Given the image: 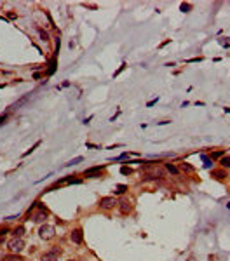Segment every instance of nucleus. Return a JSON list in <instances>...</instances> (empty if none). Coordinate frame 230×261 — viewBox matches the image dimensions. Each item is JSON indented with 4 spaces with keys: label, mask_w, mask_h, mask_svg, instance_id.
<instances>
[{
    "label": "nucleus",
    "mask_w": 230,
    "mask_h": 261,
    "mask_svg": "<svg viewBox=\"0 0 230 261\" xmlns=\"http://www.w3.org/2000/svg\"><path fill=\"white\" fill-rule=\"evenodd\" d=\"M7 245H9V251H11V252H16V254L25 249V242H23L19 237H14L12 240H9V244Z\"/></svg>",
    "instance_id": "obj_1"
},
{
    "label": "nucleus",
    "mask_w": 230,
    "mask_h": 261,
    "mask_svg": "<svg viewBox=\"0 0 230 261\" xmlns=\"http://www.w3.org/2000/svg\"><path fill=\"white\" fill-rule=\"evenodd\" d=\"M115 205H119V200L115 197H103L101 200H99V207L105 209V211H110V209H113Z\"/></svg>",
    "instance_id": "obj_2"
},
{
    "label": "nucleus",
    "mask_w": 230,
    "mask_h": 261,
    "mask_svg": "<svg viewBox=\"0 0 230 261\" xmlns=\"http://www.w3.org/2000/svg\"><path fill=\"white\" fill-rule=\"evenodd\" d=\"M38 235H40V239H44V240H51L54 237V226H51V225H42L40 230H38Z\"/></svg>",
    "instance_id": "obj_3"
},
{
    "label": "nucleus",
    "mask_w": 230,
    "mask_h": 261,
    "mask_svg": "<svg viewBox=\"0 0 230 261\" xmlns=\"http://www.w3.org/2000/svg\"><path fill=\"white\" fill-rule=\"evenodd\" d=\"M119 211H120V214H124V216L131 214L133 213V202H129V200H120V202H119Z\"/></svg>",
    "instance_id": "obj_4"
},
{
    "label": "nucleus",
    "mask_w": 230,
    "mask_h": 261,
    "mask_svg": "<svg viewBox=\"0 0 230 261\" xmlns=\"http://www.w3.org/2000/svg\"><path fill=\"white\" fill-rule=\"evenodd\" d=\"M38 205H40V211H38V213L33 216V221H35V223H44V221L47 219L49 213H47V209L44 207L42 204H38Z\"/></svg>",
    "instance_id": "obj_5"
},
{
    "label": "nucleus",
    "mask_w": 230,
    "mask_h": 261,
    "mask_svg": "<svg viewBox=\"0 0 230 261\" xmlns=\"http://www.w3.org/2000/svg\"><path fill=\"white\" fill-rule=\"evenodd\" d=\"M70 240L73 242V244H82V240H84V233H82V228H75L72 233H70Z\"/></svg>",
    "instance_id": "obj_6"
},
{
    "label": "nucleus",
    "mask_w": 230,
    "mask_h": 261,
    "mask_svg": "<svg viewBox=\"0 0 230 261\" xmlns=\"http://www.w3.org/2000/svg\"><path fill=\"white\" fill-rule=\"evenodd\" d=\"M59 259V254L58 252H53V251H49L45 254L42 256V261H58Z\"/></svg>",
    "instance_id": "obj_7"
},
{
    "label": "nucleus",
    "mask_w": 230,
    "mask_h": 261,
    "mask_svg": "<svg viewBox=\"0 0 230 261\" xmlns=\"http://www.w3.org/2000/svg\"><path fill=\"white\" fill-rule=\"evenodd\" d=\"M211 176L216 178V179H225L227 178V171L225 169H216V171H211Z\"/></svg>",
    "instance_id": "obj_8"
},
{
    "label": "nucleus",
    "mask_w": 230,
    "mask_h": 261,
    "mask_svg": "<svg viewBox=\"0 0 230 261\" xmlns=\"http://www.w3.org/2000/svg\"><path fill=\"white\" fill-rule=\"evenodd\" d=\"M99 171H103V165H96V167H91V169H87L84 174H86L87 178H91V176H96Z\"/></svg>",
    "instance_id": "obj_9"
},
{
    "label": "nucleus",
    "mask_w": 230,
    "mask_h": 261,
    "mask_svg": "<svg viewBox=\"0 0 230 261\" xmlns=\"http://www.w3.org/2000/svg\"><path fill=\"white\" fill-rule=\"evenodd\" d=\"M220 165H221V169L228 171V169H230V155H225V157H221V159H220Z\"/></svg>",
    "instance_id": "obj_10"
},
{
    "label": "nucleus",
    "mask_w": 230,
    "mask_h": 261,
    "mask_svg": "<svg viewBox=\"0 0 230 261\" xmlns=\"http://www.w3.org/2000/svg\"><path fill=\"white\" fill-rule=\"evenodd\" d=\"M178 169H180V171H183V172H193V167H192L190 164H187V162H181Z\"/></svg>",
    "instance_id": "obj_11"
},
{
    "label": "nucleus",
    "mask_w": 230,
    "mask_h": 261,
    "mask_svg": "<svg viewBox=\"0 0 230 261\" xmlns=\"http://www.w3.org/2000/svg\"><path fill=\"white\" fill-rule=\"evenodd\" d=\"M166 169L169 171V172H171V174H178V172H180V169H178L176 165H173L171 162H167V164H166Z\"/></svg>",
    "instance_id": "obj_12"
},
{
    "label": "nucleus",
    "mask_w": 230,
    "mask_h": 261,
    "mask_svg": "<svg viewBox=\"0 0 230 261\" xmlns=\"http://www.w3.org/2000/svg\"><path fill=\"white\" fill-rule=\"evenodd\" d=\"M12 233H14V237H19L21 239V235L25 233V226H18V228L12 230Z\"/></svg>",
    "instance_id": "obj_13"
},
{
    "label": "nucleus",
    "mask_w": 230,
    "mask_h": 261,
    "mask_svg": "<svg viewBox=\"0 0 230 261\" xmlns=\"http://www.w3.org/2000/svg\"><path fill=\"white\" fill-rule=\"evenodd\" d=\"M225 157V152L223 150H218V152H211V159H221Z\"/></svg>",
    "instance_id": "obj_14"
},
{
    "label": "nucleus",
    "mask_w": 230,
    "mask_h": 261,
    "mask_svg": "<svg viewBox=\"0 0 230 261\" xmlns=\"http://www.w3.org/2000/svg\"><path fill=\"white\" fill-rule=\"evenodd\" d=\"M79 162H82V157H77V159L70 160L68 164H64V165H66V167H70V165H73V164H79Z\"/></svg>",
    "instance_id": "obj_15"
},
{
    "label": "nucleus",
    "mask_w": 230,
    "mask_h": 261,
    "mask_svg": "<svg viewBox=\"0 0 230 261\" xmlns=\"http://www.w3.org/2000/svg\"><path fill=\"white\" fill-rule=\"evenodd\" d=\"M126 190H127V186H126V185H119V186L115 188V193H124Z\"/></svg>",
    "instance_id": "obj_16"
},
{
    "label": "nucleus",
    "mask_w": 230,
    "mask_h": 261,
    "mask_svg": "<svg viewBox=\"0 0 230 261\" xmlns=\"http://www.w3.org/2000/svg\"><path fill=\"white\" fill-rule=\"evenodd\" d=\"M4 259H6V261H23L19 256H6Z\"/></svg>",
    "instance_id": "obj_17"
},
{
    "label": "nucleus",
    "mask_w": 230,
    "mask_h": 261,
    "mask_svg": "<svg viewBox=\"0 0 230 261\" xmlns=\"http://www.w3.org/2000/svg\"><path fill=\"white\" fill-rule=\"evenodd\" d=\"M38 144H40V141H37V143H35V146H32V148H30V150H26V152L23 153V157H26V155H30V153H32V152H33V150H35V148H37V146H38Z\"/></svg>",
    "instance_id": "obj_18"
},
{
    "label": "nucleus",
    "mask_w": 230,
    "mask_h": 261,
    "mask_svg": "<svg viewBox=\"0 0 230 261\" xmlns=\"http://www.w3.org/2000/svg\"><path fill=\"white\" fill-rule=\"evenodd\" d=\"M38 35H40V37H42V40H47V38H49L47 32H44V30H38Z\"/></svg>",
    "instance_id": "obj_19"
},
{
    "label": "nucleus",
    "mask_w": 230,
    "mask_h": 261,
    "mask_svg": "<svg viewBox=\"0 0 230 261\" xmlns=\"http://www.w3.org/2000/svg\"><path fill=\"white\" fill-rule=\"evenodd\" d=\"M180 9H181L183 12H188V11H190V4H181V6H180Z\"/></svg>",
    "instance_id": "obj_20"
},
{
    "label": "nucleus",
    "mask_w": 230,
    "mask_h": 261,
    "mask_svg": "<svg viewBox=\"0 0 230 261\" xmlns=\"http://www.w3.org/2000/svg\"><path fill=\"white\" fill-rule=\"evenodd\" d=\"M120 172H122V174H131V169H129V167H122Z\"/></svg>",
    "instance_id": "obj_21"
},
{
    "label": "nucleus",
    "mask_w": 230,
    "mask_h": 261,
    "mask_svg": "<svg viewBox=\"0 0 230 261\" xmlns=\"http://www.w3.org/2000/svg\"><path fill=\"white\" fill-rule=\"evenodd\" d=\"M19 218V214H14V216H9V218H6V221H14V219Z\"/></svg>",
    "instance_id": "obj_22"
},
{
    "label": "nucleus",
    "mask_w": 230,
    "mask_h": 261,
    "mask_svg": "<svg viewBox=\"0 0 230 261\" xmlns=\"http://www.w3.org/2000/svg\"><path fill=\"white\" fill-rule=\"evenodd\" d=\"M190 63H197V61H201V58H192V59H188Z\"/></svg>",
    "instance_id": "obj_23"
},
{
    "label": "nucleus",
    "mask_w": 230,
    "mask_h": 261,
    "mask_svg": "<svg viewBox=\"0 0 230 261\" xmlns=\"http://www.w3.org/2000/svg\"><path fill=\"white\" fill-rule=\"evenodd\" d=\"M157 103V99H152V101H148V105H146V106H152V105H155Z\"/></svg>",
    "instance_id": "obj_24"
},
{
    "label": "nucleus",
    "mask_w": 230,
    "mask_h": 261,
    "mask_svg": "<svg viewBox=\"0 0 230 261\" xmlns=\"http://www.w3.org/2000/svg\"><path fill=\"white\" fill-rule=\"evenodd\" d=\"M4 244V237H0V245Z\"/></svg>",
    "instance_id": "obj_25"
},
{
    "label": "nucleus",
    "mask_w": 230,
    "mask_h": 261,
    "mask_svg": "<svg viewBox=\"0 0 230 261\" xmlns=\"http://www.w3.org/2000/svg\"><path fill=\"white\" fill-rule=\"evenodd\" d=\"M68 261H77V259H68Z\"/></svg>",
    "instance_id": "obj_26"
}]
</instances>
